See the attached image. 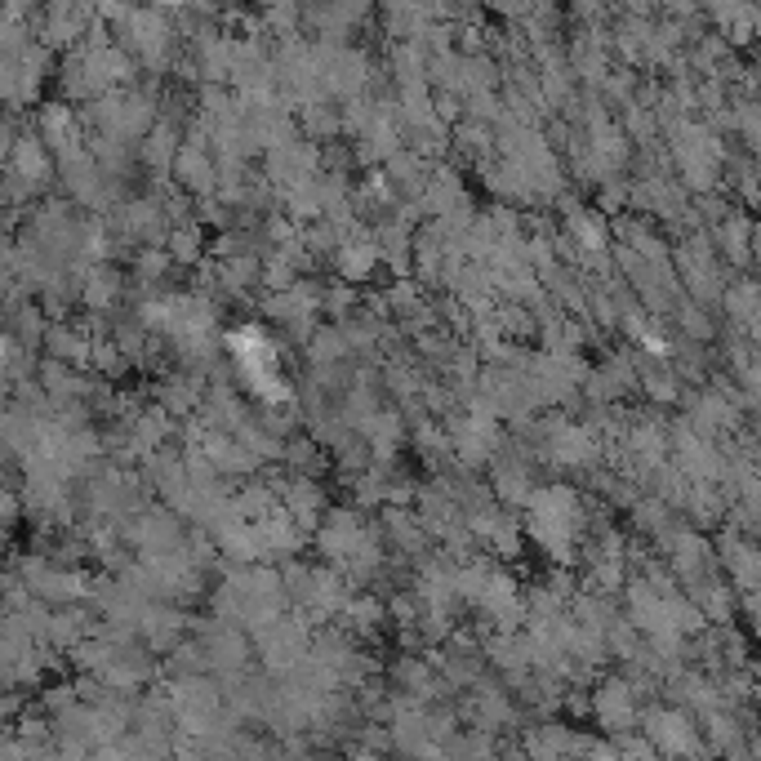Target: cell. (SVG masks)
<instances>
[{"label":"cell","instance_id":"obj_1","mask_svg":"<svg viewBox=\"0 0 761 761\" xmlns=\"http://www.w3.org/2000/svg\"><path fill=\"white\" fill-rule=\"evenodd\" d=\"M526 508H530V521H526L530 539H535L552 561H570L575 539L583 535V526H588V512H583L579 494L570 486H539Z\"/></svg>","mask_w":761,"mask_h":761},{"label":"cell","instance_id":"obj_2","mask_svg":"<svg viewBox=\"0 0 761 761\" xmlns=\"http://www.w3.org/2000/svg\"><path fill=\"white\" fill-rule=\"evenodd\" d=\"M543 454L552 463H566V468H583L597 454V437L583 423H552L548 437H543Z\"/></svg>","mask_w":761,"mask_h":761},{"label":"cell","instance_id":"obj_3","mask_svg":"<svg viewBox=\"0 0 761 761\" xmlns=\"http://www.w3.org/2000/svg\"><path fill=\"white\" fill-rule=\"evenodd\" d=\"M281 508L290 512L294 521H299L303 530H316L325 517V490L316 486L312 477H294L281 486Z\"/></svg>","mask_w":761,"mask_h":761},{"label":"cell","instance_id":"obj_4","mask_svg":"<svg viewBox=\"0 0 761 761\" xmlns=\"http://www.w3.org/2000/svg\"><path fill=\"white\" fill-rule=\"evenodd\" d=\"M379 241L365 232H348L343 236V245L334 250V268H339L343 281H365L374 268H379Z\"/></svg>","mask_w":761,"mask_h":761},{"label":"cell","instance_id":"obj_5","mask_svg":"<svg viewBox=\"0 0 761 761\" xmlns=\"http://www.w3.org/2000/svg\"><path fill=\"white\" fill-rule=\"evenodd\" d=\"M259 650L272 668H290L303 655V624L299 619H276L259 632Z\"/></svg>","mask_w":761,"mask_h":761},{"label":"cell","instance_id":"obj_6","mask_svg":"<svg viewBox=\"0 0 761 761\" xmlns=\"http://www.w3.org/2000/svg\"><path fill=\"white\" fill-rule=\"evenodd\" d=\"M90 9L85 5H49L41 14V32L49 45H76L81 36H90Z\"/></svg>","mask_w":761,"mask_h":761},{"label":"cell","instance_id":"obj_7","mask_svg":"<svg viewBox=\"0 0 761 761\" xmlns=\"http://www.w3.org/2000/svg\"><path fill=\"white\" fill-rule=\"evenodd\" d=\"M9 174H14L18 183H41L49 174V156H45V138L41 134H23L9 143Z\"/></svg>","mask_w":761,"mask_h":761},{"label":"cell","instance_id":"obj_8","mask_svg":"<svg viewBox=\"0 0 761 761\" xmlns=\"http://www.w3.org/2000/svg\"><path fill=\"white\" fill-rule=\"evenodd\" d=\"M174 174H179V183L192 187V192H214L223 170L214 165V156H205L201 143H187L183 156H179V165H174Z\"/></svg>","mask_w":761,"mask_h":761},{"label":"cell","instance_id":"obj_9","mask_svg":"<svg viewBox=\"0 0 761 761\" xmlns=\"http://www.w3.org/2000/svg\"><path fill=\"white\" fill-rule=\"evenodd\" d=\"M535 477H530V468L526 463H512V459H503V463H494V494H499L503 503H530L535 499Z\"/></svg>","mask_w":761,"mask_h":761},{"label":"cell","instance_id":"obj_10","mask_svg":"<svg viewBox=\"0 0 761 761\" xmlns=\"http://www.w3.org/2000/svg\"><path fill=\"white\" fill-rule=\"evenodd\" d=\"M49 357L58 365H85L94 357V343L85 339V330H72V325H54L49 330Z\"/></svg>","mask_w":761,"mask_h":761},{"label":"cell","instance_id":"obj_11","mask_svg":"<svg viewBox=\"0 0 761 761\" xmlns=\"http://www.w3.org/2000/svg\"><path fill=\"white\" fill-rule=\"evenodd\" d=\"M365 446H370L374 459H392V450L401 446V414H374L361 428Z\"/></svg>","mask_w":761,"mask_h":761},{"label":"cell","instance_id":"obj_12","mask_svg":"<svg viewBox=\"0 0 761 761\" xmlns=\"http://www.w3.org/2000/svg\"><path fill=\"white\" fill-rule=\"evenodd\" d=\"M179 143H174V130L170 125H156L152 134H147V143H143V161L152 165L156 174H165V170H174L179 165Z\"/></svg>","mask_w":761,"mask_h":761},{"label":"cell","instance_id":"obj_13","mask_svg":"<svg viewBox=\"0 0 761 761\" xmlns=\"http://www.w3.org/2000/svg\"><path fill=\"white\" fill-rule=\"evenodd\" d=\"M121 223H125V232H130V236H143V241H156V236H161V227H165V219H161V205H156V201L130 205Z\"/></svg>","mask_w":761,"mask_h":761},{"label":"cell","instance_id":"obj_14","mask_svg":"<svg viewBox=\"0 0 761 761\" xmlns=\"http://www.w3.org/2000/svg\"><path fill=\"white\" fill-rule=\"evenodd\" d=\"M348 348L352 343H348V334L343 330H330V325H325V330L312 334V361L316 365H334L339 357H348Z\"/></svg>","mask_w":761,"mask_h":761},{"label":"cell","instance_id":"obj_15","mask_svg":"<svg viewBox=\"0 0 761 761\" xmlns=\"http://www.w3.org/2000/svg\"><path fill=\"white\" fill-rule=\"evenodd\" d=\"M388 530H392V539L401 543L405 552H419L423 543H428V535H423V517H405V512H388Z\"/></svg>","mask_w":761,"mask_h":761},{"label":"cell","instance_id":"obj_16","mask_svg":"<svg viewBox=\"0 0 761 761\" xmlns=\"http://www.w3.org/2000/svg\"><path fill=\"white\" fill-rule=\"evenodd\" d=\"M650 730H655V739H659V744H668L672 753H686V748H690V730H686V721H681L677 713L650 717Z\"/></svg>","mask_w":761,"mask_h":761},{"label":"cell","instance_id":"obj_17","mask_svg":"<svg viewBox=\"0 0 761 761\" xmlns=\"http://www.w3.org/2000/svg\"><path fill=\"white\" fill-rule=\"evenodd\" d=\"M597 708H601V721H606V726H628V721H632V704H628V690L624 686H606V690H601Z\"/></svg>","mask_w":761,"mask_h":761},{"label":"cell","instance_id":"obj_18","mask_svg":"<svg viewBox=\"0 0 761 761\" xmlns=\"http://www.w3.org/2000/svg\"><path fill=\"white\" fill-rule=\"evenodd\" d=\"M116 290H121V281H116V272H90L85 276V285H81V299L90 303V308H107V303L116 299Z\"/></svg>","mask_w":761,"mask_h":761},{"label":"cell","instance_id":"obj_19","mask_svg":"<svg viewBox=\"0 0 761 761\" xmlns=\"http://www.w3.org/2000/svg\"><path fill=\"white\" fill-rule=\"evenodd\" d=\"M196 401H201V392H196L192 379H170V383L161 388V410H165V414H174V410L187 414Z\"/></svg>","mask_w":761,"mask_h":761},{"label":"cell","instance_id":"obj_20","mask_svg":"<svg viewBox=\"0 0 761 761\" xmlns=\"http://www.w3.org/2000/svg\"><path fill=\"white\" fill-rule=\"evenodd\" d=\"M170 254L179 263H196V254H201V236L192 232V227H183V232L170 236Z\"/></svg>","mask_w":761,"mask_h":761},{"label":"cell","instance_id":"obj_21","mask_svg":"<svg viewBox=\"0 0 761 761\" xmlns=\"http://www.w3.org/2000/svg\"><path fill=\"white\" fill-rule=\"evenodd\" d=\"M303 121H308V130H312V134H334V130H339V116H334L325 103L308 107V112H303Z\"/></svg>","mask_w":761,"mask_h":761},{"label":"cell","instance_id":"obj_22","mask_svg":"<svg viewBox=\"0 0 761 761\" xmlns=\"http://www.w3.org/2000/svg\"><path fill=\"white\" fill-rule=\"evenodd\" d=\"M161 272H165V254L143 250V259H138V276H143V281H156Z\"/></svg>","mask_w":761,"mask_h":761},{"label":"cell","instance_id":"obj_23","mask_svg":"<svg viewBox=\"0 0 761 761\" xmlns=\"http://www.w3.org/2000/svg\"><path fill=\"white\" fill-rule=\"evenodd\" d=\"M357 761H374V757H357Z\"/></svg>","mask_w":761,"mask_h":761}]
</instances>
